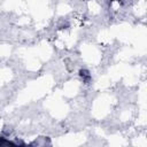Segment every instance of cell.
I'll use <instances>...</instances> for the list:
<instances>
[{"mask_svg":"<svg viewBox=\"0 0 147 147\" xmlns=\"http://www.w3.org/2000/svg\"><path fill=\"white\" fill-rule=\"evenodd\" d=\"M78 76H79L80 80L83 82V84H85V85H90V84L92 83V75H91V72H90L87 69H85V68L79 69V71H78Z\"/></svg>","mask_w":147,"mask_h":147,"instance_id":"obj_1","label":"cell"}]
</instances>
